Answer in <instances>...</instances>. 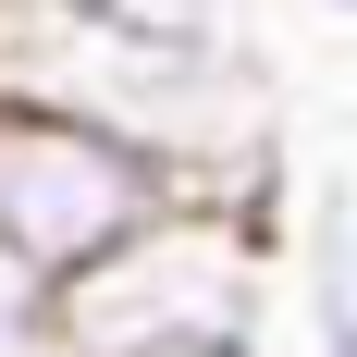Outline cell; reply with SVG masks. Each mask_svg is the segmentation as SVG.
Wrapping results in <instances>:
<instances>
[{"label":"cell","mask_w":357,"mask_h":357,"mask_svg":"<svg viewBox=\"0 0 357 357\" xmlns=\"http://www.w3.org/2000/svg\"><path fill=\"white\" fill-rule=\"evenodd\" d=\"M271 247L284 222H259L247 197H173L136 222L123 247L50 284V333L62 357H160V345H259L271 321Z\"/></svg>","instance_id":"obj_1"},{"label":"cell","mask_w":357,"mask_h":357,"mask_svg":"<svg viewBox=\"0 0 357 357\" xmlns=\"http://www.w3.org/2000/svg\"><path fill=\"white\" fill-rule=\"evenodd\" d=\"M173 197H185L173 160H148L136 136H111L86 111H50V99H0V259L25 284L86 271L99 247H123Z\"/></svg>","instance_id":"obj_2"},{"label":"cell","mask_w":357,"mask_h":357,"mask_svg":"<svg viewBox=\"0 0 357 357\" xmlns=\"http://www.w3.org/2000/svg\"><path fill=\"white\" fill-rule=\"evenodd\" d=\"M86 13H123L160 37H247V0H86Z\"/></svg>","instance_id":"obj_3"},{"label":"cell","mask_w":357,"mask_h":357,"mask_svg":"<svg viewBox=\"0 0 357 357\" xmlns=\"http://www.w3.org/2000/svg\"><path fill=\"white\" fill-rule=\"evenodd\" d=\"M0 357H62V333H50V284H25L13 259H0Z\"/></svg>","instance_id":"obj_4"},{"label":"cell","mask_w":357,"mask_h":357,"mask_svg":"<svg viewBox=\"0 0 357 357\" xmlns=\"http://www.w3.org/2000/svg\"><path fill=\"white\" fill-rule=\"evenodd\" d=\"M308 357H357V296L321 284V321H308Z\"/></svg>","instance_id":"obj_5"},{"label":"cell","mask_w":357,"mask_h":357,"mask_svg":"<svg viewBox=\"0 0 357 357\" xmlns=\"http://www.w3.org/2000/svg\"><path fill=\"white\" fill-rule=\"evenodd\" d=\"M160 357H259V345H160Z\"/></svg>","instance_id":"obj_6"},{"label":"cell","mask_w":357,"mask_h":357,"mask_svg":"<svg viewBox=\"0 0 357 357\" xmlns=\"http://www.w3.org/2000/svg\"><path fill=\"white\" fill-rule=\"evenodd\" d=\"M333 13H357V0H333Z\"/></svg>","instance_id":"obj_7"}]
</instances>
